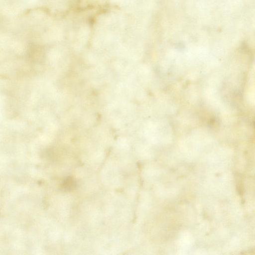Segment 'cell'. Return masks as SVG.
Listing matches in <instances>:
<instances>
[{
  "label": "cell",
  "instance_id": "obj_1",
  "mask_svg": "<svg viewBox=\"0 0 255 255\" xmlns=\"http://www.w3.org/2000/svg\"><path fill=\"white\" fill-rule=\"evenodd\" d=\"M76 186L75 180L71 177L66 178L63 182L62 187L64 189L69 191L73 189Z\"/></svg>",
  "mask_w": 255,
  "mask_h": 255
}]
</instances>
